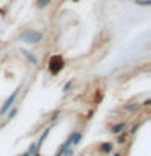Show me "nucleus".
Listing matches in <instances>:
<instances>
[{
	"label": "nucleus",
	"instance_id": "obj_10",
	"mask_svg": "<svg viewBox=\"0 0 151 156\" xmlns=\"http://www.w3.org/2000/svg\"><path fill=\"white\" fill-rule=\"evenodd\" d=\"M136 3H138V5H149L151 2H149V0H143V2H140V0H138Z\"/></svg>",
	"mask_w": 151,
	"mask_h": 156
},
{
	"label": "nucleus",
	"instance_id": "obj_8",
	"mask_svg": "<svg viewBox=\"0 0 151 156\" xmlns=\"http://www.w3.org/2000/svg\"><path fill=\"white\" fill-rule=\"evenodd\" d=\"M63 154H65V156H73V150L72 148H67L65 151H63Z\"/></svg>",
	"mask_w": 151,
	"mask_h": 156
},
{
	"label": "nucleus",
	"instance_id": "obj_2",
	"mask_svg": "<svg viewBox=\"0 0 151 156\" xmlns=\"http://www.w3.org/2000/svg\"><path fill=\"white\" fill-rule=\"evenodd\" d=\"M62 68H63V58L60 55H52L51 60H49V72L52 75H57Z\"/></svg>",
	"mask_w": 151,
	"mask_h": 156
},
{
	"label": "nucleus",
	"instance_id": "obj_13",
	"mask_svg": "<svg viewBox=\"0 0 151 156\" xmlns=\"http://www.w3.org/2000/svg\"><path fill=\"white\" fill-rule=\"evenodd\" d=\"M115 156H120V154H115Z\"/></svg>",
	"mask_w": 151,
	"mask_h": 156
},
{
	"label": "nucleus",
	"instance_id": "obj_1",
	"mask_svg": "<svg viewBox=\"0 0 151 156\" xmlns=\"http://www.w3.org/2000/svg\"><path fill=\"white\" fill-rule=\"evenodd\" d=\"M19 39H21V41H24V42L37 44V42H41L42 34H41V33H37V31H34V29H28V31L21 33V36H19Z\"/></svg>",
	"mask_w": 151,
	"mask_h": 156
},
{
	"label": "nucleus",
	"instance_id": "obj_11",
	"mask_svg": "<svg viewBox=\"0 0 151 156\" xmlns=\"http://www.w3.org/2000/svg\"><path fill=\"white\" fill-rule=\"evenodd\" d=\"M124 140H125V133H122V135L119 136V143H124Z\"/></svg>",
	"mask_w": 151,
	"mask_h": 156
},
{
	"label": "nucleus",
	"instance_id": "obj_6",
	"mask_svg": "<svg viewBox=\"0 0 151 156\" xmlns=\"http://www.w3.org/2000/svg\"><path fill=\"white\" fill-rule=\"evenodd\" d=\"M49 3H51V0H37V2H36L37 8H44V7H47Z\"/></svg>",
	"mask_w": 151,
	"mask_h": 156
},
{
	"label": "nucleus",
	"instance_id": "obj_7",
	"mask_svg": "<svg viewBox=\"0 0 151 156\" xmlns=\"http://www.w3.org/2000/svg\"><path fill=\"white\" fill-rule=\"evenodd\" d=\"M101 150L104 151V153H109V151L112 150V143H104V145L101 146Z\"/></svg>",
	"mask_w": 151,
	"mask_h": 156
},
{
	"label": "nucleus",
	"instance_id": "obj_3",
	"mask_svg": "<svg viewBox=\"0 0 151 156\" xmlns=\"http://www.w3.org/2000/svg\"><path fill=\"white\" fill-rule=\"evenodd\" d=\"M18 91H19V88H18L16 91H13V93H12V96H10L8 99L5 101V102H3L2 109H0V115H2V114H5V112H7V111L10 109V107H12V104H13V101L16 99V94H18Z\"/></svg>",
	"mask_w": 151,
	"mask_h": 156
},
{
	"label": "nucleus",
	"instance_id": "obj_12",
	"mask_svg": "<svg viewBox=\"0 0 151 156\" xmlns=\"http://www.w3.org/2000/svg\"><path fill=\"white\" fill-rule=\"evenodd\" d=\"M70 85H72V81H68L65 86H63V91H68V88H70Z\"/></svg>",
	"mask_w": 151,
	"mask_h": 156
},
{
	"label": "nucleus",
	"instance_id": "obj_5",
	"mask_svg": "<svg viewBox=\"0 0 151 156\" xmlns=\"http://www.w3.org/2000/svg\"><path fill=\"white\" fill-rule=\"evenodd\" d=\"M122 129H125V124H124V122L112 127V133H119V132H122Z\"/></svg>",
	"mask_w": 151,
	"mask_h": 156
},
{
	"label": "nucleus",
	"instance_id": "obj_9",
	"mask_svg": "<svg viewBox=\"0 0 151 156\" xmlns=\"http://www.w3.org/2000/svg\"><path fill=\"white\" fill-rule=\"evenodd\" d=\"M16 112H18L16 109H12V112H10V114H8V119H13V117L16 115Z\"/></svg>",
	"mask_w": 151,
	"mask_h": 156
},
{
	"label": "nucleus",
	"instance_id": "obj_4",
	"mask_svg": "<svg viewBox=\"0 0 151 156\" xmlns=\"http://www.w3.org/2000/svg\"><path fill=\"white\" fill-rule=\"evenodd\" d=\"M21 52H23V55H24V57H28V60L31 62V63H34V65H36V63H37V58L34 57L33 54H29L28 51H21Z\"/></svg>",
	"mask_w": 151,
	"mask_h": 156
}]
</instances>
